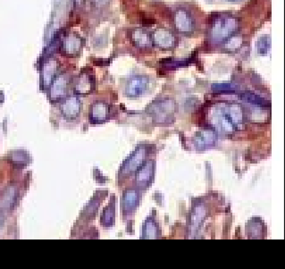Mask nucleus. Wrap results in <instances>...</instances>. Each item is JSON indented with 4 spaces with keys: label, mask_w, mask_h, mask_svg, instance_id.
<instances>
[{
    "label": "nucleus",
    "mask_w": 285,
    "mask_h": 269,
    "mask_svg": "<svg viewBox=\"0 0 285 269\" xmlns=\"http://www.w3.org/2000/svg\"><path fill=\"white\" fill-rule=\"evenodd\" d=\"M242 123V116L236 107H224L214 115L212 124L220 132L225 133H234L240 128Z\"/></svg>",
    "instance_id": "1"
},
{
    "label": "nucleus",
    "mask_w": 285,
    "mask_h": 269,
    "mask_svg": "<svg viewBox=\"0 0 285 269\" xmlns=\"http://www.w3.org/2000/svg\"><path fill=\"white\" fill-rule=\"evenodd\" d=\"M69 85V76L66 74L57 76L51 84L50 97L52 100L57 101L66 97Z\"/></svg>",
    "instance_id": "2"
},
{
    "label": "nucleus",
    "mask_w": 285,
    "mask_h": 269,
    "mask_svg": "<svg viewBox=\"0 0 285 269\" xmlns=\"http://www.w3.org/2000/svg\"><path fill=\"white\" fill-rule=\"evenodd\" d=\"M146 156V150L144 148H140L131 156V158L125 161L123 164V168L121 169V174L123 175H130L134 172L138 168L141 167L143 163V160Z\"/></svg>",
    "instance_id": "3"
},
{
    "label": "nucleus",
    "mask_w": 285,
    "mask_h": 269,
    "mask_svg": "<svg viewBox=\"0 0 285 269\" xmlns=\"http://www.w3.org/2000/svg\"><path fill=\"white\" fill-rule=\"evenodd\" d=\"M60 108L64 116H66L68 119H74L80 114L81 101L78 97L71 96L63 101Z\"/></svg>",
    "instance_id": "4"
},
{
    "label": "nucleus",
    "mask_w": 285,
    "mask_h": 269,
    "mask_svg": "<svg viewBox=\"0 0 285 269\" xmlns=\"http://www.w3.org/2000/svg\"><path fill=\"white\" fill-rule=\"evenodd\" d=\"M18 190L15 186H8L5 188L0 197V209L10 210L17 199Z\"/></svg>",
    "instance_id": "5"
},
{
    "label": "nucleus",
    "mask_w": 285,
    "mask_h": 269,
    "mask_svg": "<svg viewBox=\"0 0 285 269\" xmlns=\"http://www.w3.org/2000/svg\"><path fill=\"white\" fill-rule=\"evenodd\" d=\"M57 69L58 66L56 60H48L45 64L42 71V83L45 88H48L52 84L53 81L56 78Z\"/></svg>",
    "instance_id": "6"
},
{
    "label": "nucleus",
    "mask_w": 285,
    "mask_h": 269,
    "mask_svg": "<svg viewBox=\"0 0 285 269\" xmlns=\"http://www.w3.org/2000/svg\"><path fill=\"white\" fill-rule=\"evenodd\" d=\"M81 40L74 33H70L64 38L62 41V49L67 55H74L79 51Z\"/></svg>",
    "instance_id": "7"
},
{
    "label": "nucleus",
    "mask_w": 285,
    "mask_h": 269,
    "mask_svg": "<svg viewBox=\"0 0 285 269\" xmlns=\"http://www.w3.org/2000/svg\"><path fill=\"white\" fill-rule=\"evenodd\" d=\"M108 107L103 102H96L91 109V119L95 123H99L106 118Z\"/></svg>",
    "instance_id": "8"
},
{
    "label": "nucleus",
    "mask_w": 285,
    "mask_h": 269,
    "mask_svg": "<svg viewBox=\"0 0 285 269\" xmlns=\"http://www.w3.org/2000/svg\"><path fill=\"white\" fill-rule=\"evenodd\" d=\"M153 174V164L148 162L144 166H141L140 171L137 174V181L141 185H145L149 183L151 176Z\"/></svg>",
    "instance_id": "9"
},
{
    "label": "nucleus",
    "mask_w": 285,
    "mask_h": 269,
    "mask_svg": "<svg viewBox=\"0 0 285 269\" xmlns=\"http://www.w3.org/2000/svg\"><path fill=\"white\" fill-rule=\"evenodd\" d=\"M92 79L87 75H82L75 83V92L79 94H85L88 93L92 87Z\"/></svg>",
    "instance_id": "10"
},
{
    "label": "nucleus",
    "mask_w": 285,
    "mask_h": 269,
    "mask_svg": "<svg viewBox=\"0 0 285 269\" xmlns=\"http://www.w3.org/2000/svg\"><path fill=\"white\" fill-rule=\"evenodd\" d=\"M215 134L210 131L198 133L196 136V142L199 148H206L213 145L215 143Z\"/></svg>",
    "instance_id": "11"
},
{
    "label": "nucleus",
    "mask_w": 285,
    "mask_h": 269,
    "mask_svg": "<svg viewBox=\"0 0 285 269\" xmlns=\"http://www.w3.org/2000/svg\"><path fill=\"white\" fill-rule=\"evenodd\" d=\"M138 194L135 190H128L123 196V207L125 210H131L136 205Z\"/></svg>",
    "instance_id": "12"
},
{
    "label": "nucleus",
    "mask_w": 285,
    "mask_h": 269,
    "mask_svg": "<svg viewBox=\"0 0 285 269\" xmlns=\"http://www.w3.org/2000/svg\"><path fill=\"white\" fill-rule=\"evenodd\" d=\"M204 207H196V209H195V211L192 214V216H191V225H192V228H191V231L193 229H196L197 228L199 225L201 224L202 221L204 219Z\"/></svg>",
    "instance_id": "13"
},
{
    "label": "nucleus",
    "mask_w": 285,
    "mask_h": 269,
    "mask_svg": "<svg viewBox=\"0 0 285 269\" xmlns=\"http://www.w3.org/2000/svg\"><path fill=\"white\" fill-rule=\"evenodd\" d=\"M158 234L157 226L151 219L146 222L144 226V238H156Z\"/></svg>",
    "instance_id": "14"
},
{
    "label": "nucleus",
    "mask_w": 285,
    "mask_h": 269,
    "mask_svg": "<svg viewBox=\"0 0 285 269\" xmlns=\"http://www.w3.org/2000/svg\"><path fill=\"white\" fill-rule=\"evenodd\" d=\"M145 87V83L142 79L133 80L130 85V91L133 94H138Z\"/></svg>",
    "instance_id": "15"
},
{
    "label": "nucleus",
    "mask_w": 285,
    "mask_h": 269,
    "mask_svg": "<svg viewBox=\"0 0 285 269\" xmlns=\"http://www.w3.org/2000/svg\"><path fill=\"white\" fill-rule=\"evenodd\" d=\"M104 218H105V225H108L112 224L113 218H114V209L113 207H107V209L104 213Z\"/></svg>",
    "instance_id": "16"
},
{
    "label": "nucleus",
    "mask_w": 285,
    "mask_h": 269,
    "mask_svg": "<svg viewBox=\"0 0 285 269\" xmlns=\"http://www.w3.org/2000/svg\"><path fill=\"white\" fill-rule=\"evenodd\" d=\"M3 221H4V218H3V216H2V213L0 212V227H1V225L3 224Z\"/></svg>",
    "instance_id": "17"
}]
</instances>
